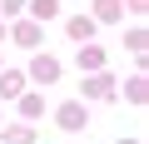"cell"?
Wrapping results in <instances>:
<instances>
[{"instance_id":"6da1fadb","label":"cell","mask_w":149,"mask_h":144,"mask_svg":"<svg viewBox=\"0 0 149 144\" xmlns=\"http://www.w3.org/2000/svg\"><path fill=\"white\" fill-rule=\"evenodd\" d=\"M55 124H60L65 134H74V129H90V114H85V99H65V104L55 109Z\"/></svg>"},{"instance_id":"7a4b0ae2","label":"cell","mask_w":149,"mask_h":144,"mask_svg":"<svg viewBox=\"0 0 149 144\" xmlns=\"http://www.w3.org/2000/svg\"><path fill=\"white\" fill-rule=\"evenodd\" d=\"M30 80H40V85H55V80H60V60L40 50V55L30 60Z\"/></svg>"},{"instance_id":"3957f363","label":"cell","mask_w":149,"mask_h":144,"mask_svg":"<svg viewBox=\"0 0 149 144\" xmlns=\"http://www.w3.org/2000/svg\"><path fill=\"white\" fill-rule=\"evenodd\" d=\"M95 25H100L95 15H70V20H65V35L85 45V40H95Z\"/></svg>"},{"instance_id":"277c9868","label":"cell","mask_w":149,"mask_h":144,"mask_svg":"<svg viewBox=\"0 0 149 144\" xmlns=\"http://www.w3.org/2000/svg\"><path fill=\"white\" fill-rule=\"evenodd\" d=\"M80 90H85V99H114V80H109V75H100V70H95Z\"/></svg>"},{"instance_id":"5b68a950","label":"cell","mask_w":149,"mask_h":144,"mask_svg":"<svg viewBox=\"0 0 149 144\" xmlns=\"http://www.w3.org/2000/svg\"><path fill=\"white\" fill-rule=\"evenodd\" d=\"M74 65H80V75H85V70H104V50L85 40V50H80V55H74Z\"/></svg>"},{"instance_id":"8992f818","label":"cell","mask_w":149,"mask_h":144,"mask_svg":"<svg viewBox=\"0 0 149 144\" xmlns=\"http://www.w3.org/2000/svg\"><path fill=\"white\" fill-rule=\"evenodd\" d=\"M25 90V75H20V70H0V99H15Z\"/></svg>"},{"instance_id":"52a82bcc","label":"cell","mask_w":149,"mask_h":144,"mask_svg":"<svg viewBox=\"0 0 149 144\" xmlns=\"http://www.w3.org/2000/svg\"><path fill=\"white\" fill-rule=\"evenodd\" d=\"M15 40H20L25 50H35V45L45 40V35H40V20H20V25H15Z\"/></svg>"},{"instance_id":"ba28073f","label":"cell","mask_w":149,"mask_h":144,"mask_svg":"<svg viewBox=\"0 0 149 144\" xmlns=\"http://www.w3.org/2000/svg\"><path fill=\"white\" fill-rule=\"evenodd\" d=\"M124 15V0H95V20H104V25H114Z\"/></svg>"},{"instance_id":"9c48e42d","label":"cell","mask_w":149,"mask_h":144,"mask_svg":"<svg viewBox=\"0 0 149 144\" xmlns=\"http://www.w3.org/2000/svg\"><path fill=\"white\" fill-rule=\"evenodd\" d=\"M25 5H30V15H35V20H40V25H45V20H55V15H60V0H25Z\"/></svg>"},{"instance_id":"30bf717a","label":"cell","mask_w":149,"mask_h":144,"mask_svg":"<svg viewBox=\"0 0 149 144\" xmlns=\"http://www.w3.org/2000/svg\"><path fill=\"white\" fill-rule=\"evenodd\" d=\"M15 99H20V114H25V119H40V114H45V99H40V95H25V90H20Z\"/></svg>"},{"instance_id":"8fae6325","label":"cell","mask_w":149,"mask_h":144,"mask_svg":"<svg viewBox=\"0 0 149 144\" xmlns=\"http://www.w3.org/2000/svg\"><path fill=\"white\" fill-rule=\"evenodd\" d=\"M5 139H10V144H35V129H30V124H10Z\"/></svg>"},{"instance_id":"7c38bea8","label":"cell","mask_w":149,"mask_h":144,"mask_svg":"<svg viewBox=\"0 0 149 144\" xmlns=\"http://www.w3.org/2000/svg\"><path fill=\"white\" fill-rule=\"evenodd\" d=\"M124 95H129V104H144V75H134V80H129V90H124Z\"/></svg>"},{"instance_id":"4fadbf2b","label":"cell","mask_w":149,"mask_h":144,"mask_svg":"<svg viewBox=\"0 0 149 144\" xmlns=\"http://www.w3.org/2000/svg\"><path fill=\"white\" fill-rule=\"evenodd\" d=\"M129 55H139V60H144V30H129Z\"/></svg>"},{"instance_id":"5bb4252c","label":"cell","mask_w":149,"mask_h":144,"mask_svg":"<svg viewBox=\"0 0 149 144\" xmlns=\"http://www.w3.org/2000/svg\"><path fill=\"white\" fill-rule=\"evenodd\" d=\"M20 5H25V0H0V10H5V15H20Z\"/></svg>"},{"instance_id":"9a60e30c","label":"cell","mask_w":149,"mask_h":144,"mask_svg":"<svg viewBox=\"0 0 149 144\" xmlns=\"http://www.w3.org/2000/svg\"><path fill=\"white\" fill-rule=\"evenodd\" d=\"M129 10H134V15H144V0H129Z\"/></svg>"},{"instance_id":"2e32d148","label":"cell","mask_w":149,"mask_h":144,"mask_svg":"<svg viewBox=\"0 0 149 144\" xmlns=\"http://www.w3.org/2000/svg\"><path fill=\"white\" fill-rule=\"evenodd\" d=\"M119 144H139V139H119Z\"/></svg>"},{"instance_id":"e0dca14e","label":"cell","mask_w":149,"mask_h":144,"mask_svg":"<svg viewBox=\"0 0 149 144\" xmlns=\"http://www.w3.org/2000/svg\"><path fill=\"white\" fill-rule=\"evenodd\" d=\"M0 40H5V25H0Z\"/></svg>"}]
</instances>
